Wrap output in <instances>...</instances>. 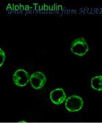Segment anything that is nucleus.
Here are the masks:
<instances>
[{
	"label": "nucleus",
	"instance_id": "obj_1",
	"mask_svg": "<svg viewBox=\"0 0 102 123\" xmlns=\"http://www.w3.org/2000/svg\"><path fill=\"white\" fill-rule=\"evenodd\" d=\"M71 51L78 56H83L89 51V47L84 38L81 37L75 39L71 44Z\"/></svg>",
	"mask_w": 102,
	"mask_h": 123
},
{
	"label": "nucleus",
	"instance_id": "obj_7",
	"mask_svg": "<svg viewBox=\"0 0 102 123\" xmlns=\"http://www.w3.org/2000/svg\"><path fill=\"white\" fill-rule=\"evenodd\" d=\"M5 58H6V55H5L4 51L2 49H0V67L3 66L5 60Z\"/></svg>",
	"mask_w": 102,
	"mask_h": 123
},
{
	"label": "nucleus",
	"instance_id": "obj_4",
	"mask_svg": "<svg viewBox=\"0 0 102 123\" xmlns=\"http://www.w3.org/2000/svg\"><path fill=\"white\" fill-rule=\"evenodd\" d=\"M46 80V77L43 73L37 71L31 75L29 83L33 89L40 90L44 86Z\"/></svg>",
	"mask_w": 102,
	"mask_h": 123
},
{
	"label": "nucleus",
	"instance_id": "obj_3",
	"mask_svg": "<svg viewBox=\"0 0 102 123\" xmlns=\"http://www.w3.org/2000/svg\"><path fill=\"white\" fill-rule=\"evenodd\" d=\"M30 76L29 73L25 70L20 68L16 70L13 75V81L18 87H24L29 82Z\"/></svg>",
	"mask_w": 102,
	"mask_h": 123
},
{
	"label": "nucleus",
	"instance_id": "obj_5",
	"mask_svg": "<svg viewBox=\"0 0 102 123\" xmlns=\"http://www.w3.org/2000/svg\"><path fill=\"white\" fill-rule=\"evenodd\" d=\"M50 98L54 105H60L66 101L67 95L63 89L61 88H56L50 93Z\"/></svg>",
	"mask_w": 102,
	"mask_h": 123
},
{
	"label": "nucleus",
	"instance_id": "obj_6",
	"mask_svg": "<svg viewBox=\"0 0 102 123\" xmlns=\"http://www.w3.org/2000/svg\"><path fill=\"white\" fill-rule=\"evenodd\" d=\"M91 86L97 91H102V75L93 77L91 81Z\"/></svg>",
	"mask_w": 102,
	"mask_h": 123
},
{
	"label": "nucleus",
	"instance_id": "obj_2",
	"mask_svg": "<svg viewBox=\"0 0 102 123\" xmlns=\"http://www.w3.org/2000/svg\"><path fill=\"white\" fill-rule=\"evenodd\" d=\"M65 106L68 111L77 112L82 109L84 101L82 98L78 95H71L66 99Z\"/></svg>",
	"mask_w": 102,
	"mask_h": 123
}]
</instances>
